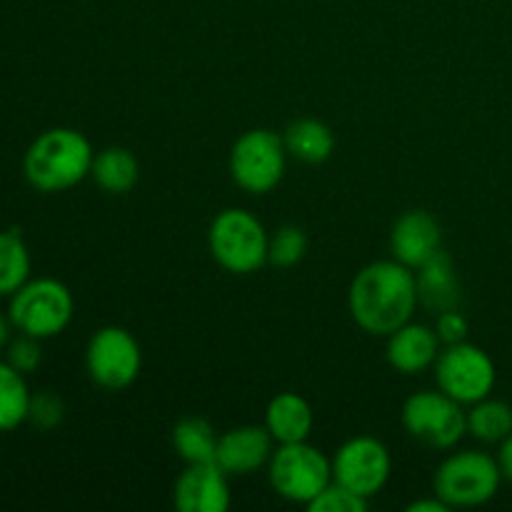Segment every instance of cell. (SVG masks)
Here are the masks:
<instances>
[{"mask_svg": "<svg viewBox=\"0 0 512 512\" xmlns=\"http://www.w3.org/2000/svg\"><path fill=\"white\" fill-rule=\"evenodd\" d=\"M443 250V228L428 210H408L390 230V253L398 263L418 270Z\"/></svg>", "mask_w": 512, "mask_h": 512, "instance_id": "5bb4252c", "label": "cell"}, {"mask_svg": "<svg viewBox=\"0 0 512 512\" xmlns=\"http://www.w3.org/2000/svg\"><path fill=\"white\" fill-rule=\"evenodd\" d=\"M468 433L480 443H503L512 433V408L503 400H478L468 410Z\"/></svg>", "mask_w": 512, "mask_h": 512, "instance_id": "603a6c76", "label": "cell"}, {"mask_svg": "<svg viewBox=\"0 0 512 512\" xmlns=\"http://www.w3.org/2000/svg\"><path fill=\"white\" fill-rule=\"evenodd\" d=\"M218 438L213 425L203 418H183L170 433V443H173L175 455L183 460L185 465L193 463H215V453H218Z\"/></svg>", "mask_w": 512, "mask_h": 512, "instance_id": "ffe728a7", "label": "cell"}, {"mask_svg": "<svg viewBox=\"0 0 512 512\" xmlns=\"http://www.w3.org/2000/svg\"><path fill=\"white\" fill-rule=\"evenodd\" d=\"M283 143L288 155L308 165H320L333 155L335 135L323 120L300 118L285 128Z\"/></svg>", "mask_w": 512, "mask_h": 512, "instance_id": "ac0fdd59", "label": "cell"}, {"mask_svg": "<svg viewBox=\"0 0 512 512\" xmlns=\"http://www.w3.org/2000/svg\"><path fill=\"white\" fill-rule=\"evenodd\" d=\"M268 480L280 498L308 508L333 483V460L308 440L278 445L268 463Z\"/></svg>", "mask_w": 512, "mask_h": 512, "instance_id": "8992f818", "label": "cell"}, {"mask_svg": "<svg viewBox=\"0 0 512 512\" xmlns=\"http://www.w3.org/2000/svg\"><path fill=\"white\" fill-rule=\"evenodd\" d=\"M315 425L313 408L298 393H278L265 410V428L278 445L303 443Z\"/></svg>", "mask_w": 512, "mask_h": 512, "instance_id": "e0dca14e", "label": "cell"}, {"mask_svg": "<svg viewBox=\"0 0 512 512\" xmlns=\"http://www.w3.org/2000/svg\"><path fill=\"white\" fill-rule=\"evenodd\" d=\"M500 473L498 460L478 450H460L448 455L433 475V493L453 508H478L498 495Z\"/></svg>", "mask_w": 512, "mask_h": 512, "instance_id": "5b68a950", "label": "cell"}, {"mask_svg": "<svg viewBox=\"0 0 512 512\" xmlns=\"http://www.w3.org/2000/svg\"><path fill=\"white\" fill-rule=\"evenodd\" d=\"M230 475L218 463L185 465L173 488L180 512H225L230 508Z\"/></svg>", "mask_w": 512, "mask_h": 512, "instance_id": "7c38bea8", "label": "cell"}, {"mask_svg": "<svg viewBox=\"0 0 512 512\" xmlns=\"http://www.w3.org/2000/svg\"><path fill=\"white\" fill-rule=\"evenodd\" d=\"M440 338L435 328L423 323H405L395 333L388 335L385 358L390 368L403 375H418L433 368L440 355Z\"/></svg>", "mask_w": 512, "mask_h": 512, "instance_id": "9a60e30c", "label": "cell"}, {"mask_svg": "<svg viewBox=\"0 0 512 512\" xmlns=\"http://www.w3.org/2000/svg\"><path fill=\"white\" fill-rule=\"evenodd\" d=\"M368 505L370 500L360 498V495H355L353 490L343 488V485H338L333 480V483H330L328 488H325L323 493L308 505V510L310 512H365L368 510Z\"/></svg>", "mask_w": 512, "mask_h": 512, "instance_id": "484cf974", "label": "cell"}, {"mask_svg": "<svg viewBox=\"0 0 512 512\" xmlns=\"http://www.w3.org/2000/svg\"><path fill=\"white\" fill-rule=\"evenodd\" d=\"M308 253V235L298 225H283L270 235L268 263L275 268H293Z\"/></svg>", "mask_w": 512, "mask_h": 512, "instance_id": "cb8c5ba5", "label": "cell"}, {"mask_svg": "<svg viewBox=\"0 0 512 512\" xmlns=\"http://www.w3.org/2000/svg\"><path fill=\"white\" fill-rule=\"evenodd\" d=\"M418 280V300L430 313H445L460 305V280L453 258L448 253H435L428 263L415 270Z\"/></svg>", "mask_w": 512, "mask_h": 512, "instance_id": "2e32d148", "label": "cell"}, {"mask_svg": "<svg viewBox=\"0 0 512 512\" xmlns=\"http://www.w3.org/2000/svg\"><path fill=\"white\" fill-rule=\"evenodd\" d=\"M93 158V145L80 130L50 128L25 150L23 175L40 193H63L88 178Z\"/></svg>", "mask_w": 512, "mask_h": 512, "instance_id": "7a4b0ae2", "label": "cell"}, {"mask_svg": "<svg viewBox=\"0 0 512 512\" xmlns=\"http://www.w3.org/2000/svg\"><path fill=\"white\" fill-rule=\"evenodd\" d=\"M393 473L390 450L373 435L350 438L333 455V480L365 500H373Z\"/></svg>", "mask_w": 512, "mask_h": 512, "instance_id": "8fae6325", "label": "cell"}, {"mask_svg": "<svg viewBox=\"0 0 512 512\" xmlns=\"http://www.w3.org/2000/svg\"><path fill=\"white\" fill-rule=\"evenodd\" d=\"M5 360L8 365H13L18 373H23L28 378L30 373L40 368L43 363V348H40V340L33 335L18 333V338H10L8 348H5Z\"/></svg>", "mask_w": 512, "mask_h": 512, "instance_id": "4316f807", "label": "cell"}, {"mask_svg": "<svg viewBox=\"0 0 512 512\" xmlns=\"http://www.w3.org/2000/svg\"><path fill=\"white\" fill-rule=\"evenodd\" d=\"M403 428L428 448L450 450L468 433V413L443 390H420L405 400Z\"/></svg>", "mask_w": 512, "mask_h": 512, "instance_id": "ba28073f", "label": "cell"}, {"mask_svg": "<svg viewBox=\"0 0 512 512\" xmlns=\"http://www.w3.org/2000/svg\"><path fill=\"white\" fill-rule=\"evenodd\" d=\"M418 305L415 270L395 258L365 265L348 290V310L355 325L380 338H388L390 333L410 323Z\"/></svg>", "mask_w": 512, "mask_h": 512, "instance_id": "6da1fadb", "label": "cell"}, {"mask_svg": "<svg viewBox=\"0 0 512 512\" xmlns=\"http://www.w3.org/2000/svg\"><path fill=\"white\" fill-rule=\"evenodd\" d=\"M90 178L103 193L125 195L135 188L140 178V163L128 148H105L93 158Z\"/></svg>", "mask_w": 512, "mask_h": 512, "instance_id": "d6986e66", "label": "cell"}, {"mask_svg": "<svg viewBox=\"0 0 512 512\" xmlns=\"http://www.w3.org/2000/svg\"><path fill=\"white\" fill-rule=\"evenodd\" d=\"M270 235L250 210L228 208L208 230V248L215 263L235 275L258 273L268 263Z\"/></svg>", "mask_w": 512, "mask_h": 512, "instance_id": "3957f363", "label": "cell"}, {"mask_svg": "<svg viewBox=\"0 0 512 512\" xmlns=\"http://www.w3.org/2000/svg\"><path fill=\"white\" fill-rule=\"evenodd\" d=\"M468 320L465 315L460 313L458 308L445 310V313H438V320H435V333H438L440 343L443 345H453V343H463L468 338Z\"/></svg>", "mask_w": 512, "mask_h": 512, "instance_id": "83f0119b", "label": "cell"}, {"mask_svg": "<svg viewBox=\"0 0 512 512\" xmlns=\"http://www.w3.org/2000/svg\"><path fill=\"white\" fill-rule=\"evenodd\" d=\"M30 250L18 230H0V298H10L30 280Z\"/></svg>", "mask_w": 512, "mask_h": 512, "instance_id": "7402d4cb", "label": "cell"}, {"mask_svg": "<svg viewBox=\"0 0 512 512\" xmlns=\"http://www.w3.org/2000/svg\"><path fill=\"white\" fill-rule=\"evenodd\" d=\"M30 395L25 375L8 365V360H0V433L28 423Z\"/></svg>", "mask_w": 512, "mask_h": 512, "instance_id": "44dd1931", "label": "cell"}, {"mask_svg": "<svg viewBox=\"0 0 512 512\" xmlns=\"http://www.w3.org/2000/svg\"><path fill=\"white\" fill-rule=\"evenodd\" d=\"M75 300L68 285L55 278H30L20 290L10 295L8 318L18 333L38 340L55 338L70 325Z\"/></svg>", "mask_w": 512, "mask_h": 512, "instance_id": "277c9868", "label": "cell"}, {"mask_svg": "<svg viewBox=\"0 0 512 512\" xmlns=\"http://www.w3.org/2000/svg\"><path fill=\"white\" fill-rule=\"evenodd\" d=\"M65 420V403L58 393L53 390H40V393L30 395L28 408V423L35 425L38 430H55Z\"/></svg>", "mask_w": 512, "mask_h": 512, "instance_id": "d4e9b609", "label": "cell"}, {"mask_svg": "<svg viewBox=\"0 0 512 512\" xmlns=\"http://www.w3.org/2000/svg\"><path fill=\"white\" fill-rule=\"evenodd\" d=\"M433 370L438 390L458 400L460 405H473L488 398L495 388V380H498L493 358L468 340L445 345V350H440L438 360H435Z\"/></svg>", "mask_w": 512, "mask_h": 512, "instance_id": "30bf717a", "label": "cell"}, {"mask_svg": "<svg viewBox=\"0 0 512 512\" xmlns=\"http://www.w3.org/2000/svg\"><path fill=\"white\" fill-rule=\"evenodd\" d=\"M408 512H448L450 508L443 503V500L438 498V495L433 493V498H423V500H415V503H410Z\"/></svg>", "mask_w": 512, "mask_h": 512, "instance_id": "f546056e", "label": "cell"}, {"mask_svg": "<svg viewBox=\"0 0 512 512\" xmlns=\"http://www.w3.org/2000/svg\"><path fill=\"white\" fill-rule=\"evenodd\" d=\"M143 368V350L133 333L118 325H105L95 330L85 348V370L88 378L103 390L130 388Z\"/></svg>", "mask_w": 512, "mask_h": 512, "instance_id": "9c48e42d", "label": "cell"}, {"mask_svg": "<svg viewBox=\"0 0 512 512\" xmlns=\"http://www.w3.org/2000/svg\"><path fill=\"white\" fill-rule=\"evenodd\" d=\"M288 163L283 135L253 128L235 140L230 150V178L250 195H265L280 185Z\"/></svg>", "mask_w": 512, "mask_h": 512, "instance_id": "52a82bcc", "label": "cell"}, {"mask_svg": "<svg viewBox=\"0 0 512 512\" xmlns=\"http://www.w3.org/2000/svg\"><path fill=\"white\" fill-rule=\"evenodd\" d=\"M273 435L265 425H238V428L225 430L218 438V453L215 463L230 478H243L265 468L273 458Z\"/></svg>", "mask_w": 512, "mask_h": 512, "instance_id": "4fadbf2b", "label": "cell"}, {"mask_svg": "<svg viewBox=\"0 0 512 512\" xmlns=\"http://www.w3.org/2000/svg\"><path fill=\"white\" fill-rule=\"evenodd\" d=\"M13 323H10V318L8 315H3L0 313V353H3L5 348H8V343H10V338H13Z\"/></svg>", "mask_w": 512, "mask_h": 512, "instance_id": "4dcf8cb0", "label": "cell"}, {"mask_svg": "<svg viewBox=\"0 0 512 512\" xmlns=\"http://www.w3.org/2000/svg\"><path fill=\"white\" fill-rule=\"evenodd\" d=\"M498 465H500V473H503L505 480H510L512 483V433L508 438L500 443V453H498Z\"/></svg>", "mask_w": 512, "mask_h": 512, "instance_id": "f1b7e54d", "label": "cell"}]
</instances>
